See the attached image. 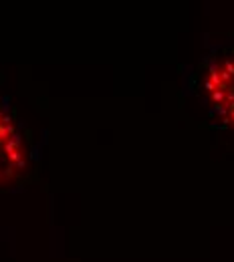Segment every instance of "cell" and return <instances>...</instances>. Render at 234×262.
<instances>
[{
  "label": "cell",
  "mask_w": 234,
  "mask_h": 262,
  "mask_svg": "<svg viewBox=\"0 0 234 262\" xmlns=\"http://www.w3.org/2000/svg\"><path fill=\"white\" fill-rule=\"evenodd\" d=\"M29 167V143L6 99L0 97V188L16 184Z\"/></svg>",
  "instance_id": "7a4b0ae2"
},
{
  "label": "cell",
  "mask_w": 234,
  "mask_h": 262,
  "mask_svg": "<svg viewBox=\"0 0 234 262\" xmlns=\"http://www.w3.org/2000/svg\"><path fill=\"white\" fill-rule=\"evenodd\" d=\"M192 91L208 119L234 137V42L214 49L196 67Z\"/></svg>",
  "instance_id": "6da1fadb"
}]
</instances>
